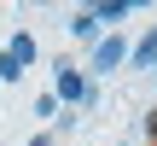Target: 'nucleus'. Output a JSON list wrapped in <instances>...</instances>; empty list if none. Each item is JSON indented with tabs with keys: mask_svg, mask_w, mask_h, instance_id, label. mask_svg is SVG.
I'll use <instances>...</instances> for the list:
<instances>
[{
	"mask_svg": "<svg viewBox=\"0 0 157 146\" xmlns=\"http://www.w3.org/2000/svg\"><path fill=\"white\" fill-rule=\"evenodd\" d=\"M35 53H41V47H35V35H29V29H17V35L0 47V82H17V76L35 64Z\"/></svg>",
	"mask_w": 157,
	"mask_h": 146,
	"instance_id": "nucleus-1",
	"label": "nucleus"
},
{
	"mask_svg": "<svg viewBox=\"0 0 157 146\" xmlns=\"http://www.w3.org/2000/svg\"><path fill=\"white\" fill-rule=\"evenodd\" d=\"M52 99H58V105H93V82H87L76 64H64V59H58V76H52Z\"/></svg>",
	"mask_w": 157,
	"mask_h": 146,
	"instance_id": "nucleus-2",
	"label": "nucleus"
},
{
	"mask_svg": "<svg viewBox=\"0 0 157 146\" xmlns=\"http://www.w3.org/2000/svg\"><path fill=\"white\" fill-rule=\"evenodd\" d=\"M122 64H128V41L111 29V35H99V41H93V64H87L82 76H111V70H122Z\"/></svg>",
	"mask_w": 157,
	"mask_h": 146,
	"instance_id": "nucleus-3",
	"label": "nucleus"
},
{
	"mask_svg": "<svg viewBox=\"0 0 157 146\" xmlns=\"http://www.w3.org/2000/svg\"><path fill=\"white\" fill-rule=\"evenodd\" d=\"M87 12H93V18H99V29H105V23H111V29H117V23H122V18H128V12H134V0H99V6H87Z\"/></svg>",
	"mask_w": 157,
	"mask_h": 146,
	"instance_id": "nucleus-4",
	"label": "nucleus"
},
{
	"mask_svg": "<svg viewBox=\"0 0 157 146\" xmlns=\"http://www.w3.org/2000/svg\"><path fill=\"white\" fill-rule=\"evenodd\" d=\"M70 35H76V41H99V18H93L87 6H82V12H70Z\"/></svg>",
	"mask_w": 157,
	"mask_h": 146,
	"instance_id": "nucleus-5",
	"label": "nucleus"
},
{
	"mask_svg": "<svg viewBox=\"0 0 157 146\" xmlns=\"http://www.w3.org/2000/svg\"><path fill=\"white\" fill-rule=\"evenodd\" d=\"M128 64H134V70H146V64H157V29L146 35V41H134V47H128Z\"/></svg>",
	"mask_w": 157,
	"mask_h": 146,
	"instance_id": "nucleus-6",
	"label": "nucleus"
},
{
	"mask_svg": "<svg viewBox=\"0 0 157 146\" xmlns=\"http://www.w3.org/2000/svg\"><path fill=\"white\" fill-rule=\"evenodd\" d=\"M29 146H52V135H35V140H29Z\"/></svg>",
	"mask_w": 157,
	"mask_h": 146,
	"instance_id": "nucleus-7",
	"label": "nucleus"
},
{
	"mask_svg": "<svg viewBox=\"0 0 157 146\" xmlns=\"http://www.w3.org/2000/svg\"><path fill=\"white\" fill-rule=\"evenodd\" d=\"M151 140H157V129H151Z\"/></svg>",
	"mask_w": 157,
	"mask_h": 146,
	"instance_id": "nucleus-8",
	"label": "nucleus"
}]
</instances>
